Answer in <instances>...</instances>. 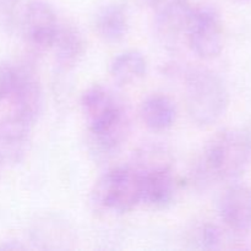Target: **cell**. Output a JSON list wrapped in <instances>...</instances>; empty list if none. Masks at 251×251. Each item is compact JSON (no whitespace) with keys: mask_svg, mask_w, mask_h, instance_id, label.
<instances>
[{"mask_svg":"<svg viewBox=\"0 0 251 251\" xmlns=\"http://www.w3.org/2000/svg\"><path fill=\"white\" fill-rule=\"evenodd\" d=\"M188 112L200 126L217 123L227 112L229 93L220 75L205 68L191 69L185 80Z\"/></svg>","mask_w":251,"mask_h":251,"instance_id":"obj_3","label":"cell"},{"mask_svg":"<svg viewBox=\"0 0 251 251\" xmlns=\"http://www.w3.org/2000/svg\"><path fill=\"white\" fill-rule=\"evenodd\" d=\"M51 49H54L59 68L63 70H70L75 68L82 59L86 51V42L77 27L73 25H60Z\"/></svg>","mask_w":251,"mask_h":251,"instance_id":"obj_11","label":"cell"},{"mask_svg":"<svg viewBox=\"0 0 251 251\" xmlns=\"http://www.w3.org/2000/svg\"><path fill=\"white\" fill-rule=\"evenodd\" d=\"M92 202L98 210L113 213L130 212L141 202L139 173L131 166L108 171L95 184Z\"/></svg>","mask_w":251,"mask_h":251,"instance_id":"obj_4","label":"cell"},{"mask_svg":"<svg viewBox=\"0 0 251 251\" xmlns=\"http://www.w3.org/2000/svg\"><path fill=\"white\" fill-rule=\"evenodd\" d=\"M20 0H0V19L9 24L14 19Z\"/></svg>","mask_w":251,"mask_h":251,"instance_id":"obj_17","label":"cell"},{"mask_svg":"<svg viewBox=\"0 0 251 251\" xmlns=\"http://www.w3.org/2000/svg\"><path fill=\"white\" fill-rule=\"evenodd\" d=\"M109 71L118 85H132L145 77L147 73V61L140 51H123L113 59Z\"/></svg>","mask_w":251,"mask_h":251,"instance_id":"obj_14","label":"cell"},{"mask_svg":"<svg viewBox=\"0 0 251 251\" xmlns=\"http://www.w3.org/2000/svg\"><path fill=\"white\" fill-rule=\"evenodd\" d=\"M32 124L12 114L0 120V168L19 164L28 150Z\"/></svg>","mask_w":251,"mask_h":251,"instance_id":"obj_8","label":"cell"},{"mask_svg":"<svg viewBox=\"0 0 251 251\" xmlns=\"http://www.w3.org/2000/svg\"><path fill=\"white\" fill-rule=\"evenodd\" d=\"M17 117L33 124L42 112L43 97L36 76L27 69H16V81L10 96Z\"/></svg>","mask_w":251,"mask_h":251,"instance_id":"obj_10","label":"cell"},{"mask_svg":"<svg viewBox=\"0 0 251 251\" xmlns=\"http://www.w3.org/2000/svg\"><path fill=\"white\" fill-rule=\"evenodd\" d=\"M95 27L103 41L118 43L125 38L129 28L126 12L117 4L107 5L96 15Z\"/></svg>","mask_w":251,"mask_h":251,"instance_id":"obj_13","label":"cell"},{"mask_svg":"<svg viewBox=\"0 0 251 251\" xmlns=\"http://www.w3.org/2000/svg\"><path fill=\"white\" fill-rule=\"evenodd\" d=\"M140 117L152 131H166L176 123V103L164 95L150 96L140 107Z\"/></svg>","mask_w":251,"mask_h":251,"instance_id":"obj_12","label":"cell"},{"mask_svg":"<svg viewBox=\"0 0 251 251\" xmlns=\"http://www.w3.org/2000/svg\"><path fill=\"white\" fill-rule=\"evenodd\" d=\"M135 171L140 176L141 202L153 208H166L173 202L176 185L172 166H158Z\"/></svg>","mask_w":251,"mask_h":251,"instance_id":"obj_7","label":"cell"},{"mask_svg":"<svg viewBox=\"0 0 251 251\" xmlns=\"http://www.w3.org/2000/svg\"><path fill=\"white\" fill-rule=\"evenodd\" d=\"M221 220L230 230L245 233L251 229V188L233 185L221 196L218 203Z\"/></svg>","mask_w":251,"mask_h":251,"instance_id":"obj_9","label":"cell"},{"mask_svg":"<svg viewBox=\"0 0 251 251\" xmlns=\"http://www.w3.org/2000/svg\"><path fill=\"white\" fill-rule=\"evenodd\" d=\"M194 242L200 249H221L225 243V233L216 225L206 223L194 232Z\"/></svg>","mask_w":251,"mask_h":251,"instance_id":"obj_15","label":"cell"},{"mask_svg":"<svg viewBox=\"0 0 251 251\" xmlns=\"http://www.w3.org/2000/svg\"><path fill=\"white\" fill-rule=\"evenodd\" d=\"M251 152L243 132L223 130L208 141L193 176L201 188L217 180H234L248 169Z\"/></svg>","mask_w":251,"mask_h":251,"instance_id":"obj_2","label":"cell"},{"mask_svg":"<svg viewBox=\"0 0 251 251\" xmlns=\"http://www.w3.org/2000/svg\"><path fill=\"white\" fill-rule=\"evenodd\" d=\"M93 144L102 152L117 151L129 134V118L114 93L100 85L87 88L81 97Z\"/></svg>","mask_w":251,"mask_h":251,"instance_id":"obj_1","label":"cell"},{"mask_svg":"<svg viewBox=\"0 0 251 251\" xmlns=\"http://www.w3.org/2000/svg\"><path fill=\"white\" fill-rule=\"evenodd\" d=\"M243 135H244L245 137V141H247L248 144V147H249L250 152H251V123L247 125V127L244 129V131H242Z\"/></svg>","mask_w":251,"mask_h":251,"instance_id":"obj_18","label":"cell"},{"mask_svg":"<svg viewBox=\"0 0 251 251\" xmlns=\"http://www.w3.org/2000/svg\"><path fill=\"white\" fill-rule=\"evenodd\" d=\"M16 81V69L0 64V102L10 98Z\"/></svg>","mask_w":251,"mask_h":251,"instance_id":"obj_16","label":"cell"},{"mask_svg":"<svg viewBox=\"0 0 251 251\" xmlns=\"http://www.w3.org/2000/svg\"><path fill=\"white\" fill-rule=\"evenodd\" d=\"M21 28L27 43L39 50L51 49L60 24L53 7L43 0H31L21 15Z\"/></svg>","mask_w":251,"mask_h":251,"instance_id":"obj_6","label":"cell"},{"mask_svg":"<svg viewBox=\"0 0 251 251\" xmlns=\"http://www.w3.org/2000/svg\"><path fill=\"white\" fill-rule=\"evenodd\" d=\"M186 37L191 49L202 59H213L223 49V24L221 16L211 6H193Z\"/></svg>","mask_w":251,"mask_h":251,"instance_id":"obj_5","label":"cell"}]
</instances>
